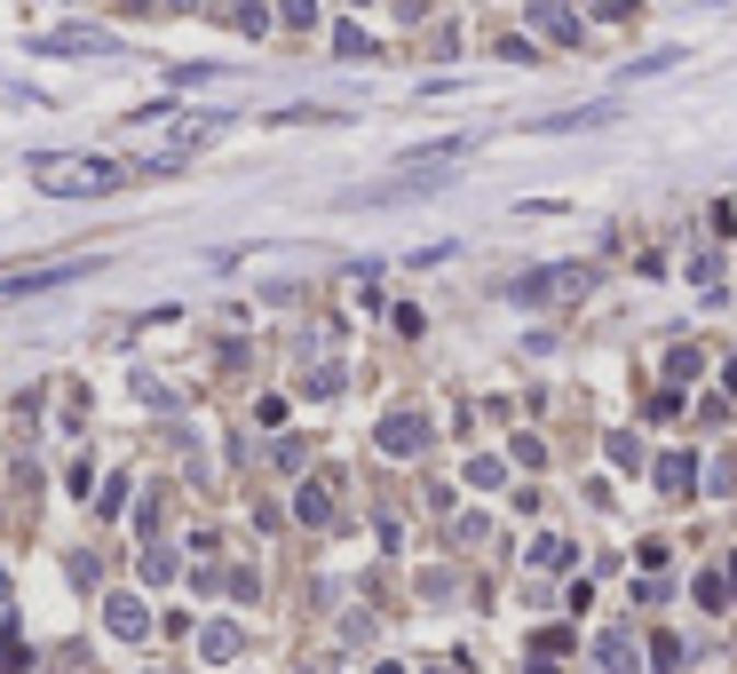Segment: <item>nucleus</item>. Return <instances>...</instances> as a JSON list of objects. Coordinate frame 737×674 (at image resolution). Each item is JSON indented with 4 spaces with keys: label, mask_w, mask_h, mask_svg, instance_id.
<instances>
[{
    "label": "nucleus",
    "mask_w": 737,
    "mask_h": 674,
    "mask_svg": "<svg viewBox=\"0 0 737 674\" xmlns=\"http://www.w3.org/2000/svg\"><path fill=\"white\" fill-rule=\"evenodd\" d=\"M127 175H136V167H119V159H32V183L48 198H104Z\"/></svg>",
    "instance_id": "f257e3e1"
},
{
    "label": "nucleus",
    "mask_w": 737,
    "mask_h": 674,
    "mask_svg": "<svg viewBox=\"0 0 737 674\" xmlns=\"http://www.w3.org/2000/svg\"><path fill=\"white\" fill-rule=\"evenodd\" d=\"M602 278L595 262H548V270H531V278H516V301H555V294H587Z\"/></svg>",
    "instance_id": "f03ea898"
},
{
    "label": "nucleus",
    "mask_w": 737,
    "mask_h": 674,
    "mask_svg": "<svg viewBox=\"0 0 737 674\" xmlns=\"http://www.w3.org/2000/svg\"><path fill=\"white\" fill-rule=\"evenodd\" d=\"M72 278H95V254H72V262H41V270H16V278H0V301L48 294V286H72Z\"/></svg>",
    "instance_id": "7ed1b4c3"
},
{
    "label": "nucleus",
    "mask_w": 737,
    "mask_h": 674,
    "mask_svg": "<svg viewBox=\"0 0 737 674\" xmlns=\"http://www.w3.org/2000/svg\"><path fill=\"white\" fill-rule=\"evenodd\" d=\"M32 48H41V56H119V41H104V32H88V24H72V32H41Z\"/></svg>",
    "instance_id": "20e7f679"
},
{
    "label": "nucleus",
    "mask_w": 737,
    "mask_h": 674,
    "mask_svg": "<svg viewBox=\"0 0 737 674\" xmlns=\"http://www.w3.org/2000/svg\"><path fill=\"white\" fill-rule=\"evenodd\" d=\"M104 619H112V635H119V643H143V635H151L143 595H104Z\"/></svg>",
    "instance_id": "39448f33"
},
{
    "label": "nucleus",
    "mask_w": 737,
    "mask_h": 674,
    "mask_svg": "<svg viewBox=\"0 0 737 674\" xmlns=\"http://www.w3.org/2000/svg\"><path fill=\"white\" fill-rule=\"evenodd\" d=\"M421 445H428V429H421L413 413H389V421H381V453H389V460H413Z\"/></svg>",
    "instance_id": "423d86ee"
},
{
    "label": "nucleus",
    "mask_w": 737,
    "mask_h": 674,
    "mask_svg": "<svg viewBox=\"0 0 737 674\" xmlns=\"http://www.w3.org/2000/svg\"><path fill=\"white\" fill-rule=\"evenodd\" d=\"M650 477H658V492H675V500H682V492L698 484V460H690V453H658Z\"/></svg>",
    "instance_id": "0eeeda50"
},
{
    "label": "nucleus",
    "mask_w": 737,
    "mask_h": 674,
    "mask_svg": "<svg viewBox=\"0 0 737 674\" xmlns=\"http://www.w3.org/2000/svg\"><path fill=\"white\" fill-rule=\"evenodd\" d=\"M531 24H540L548 41H579V16L563 9V0H540V9H531Z\"/></svg>",
    "instance_id": "6e6552de"
},
{
    "label": "nucleus",
    "mask_w": 737,
    "mask_h": 674,
    "mask_svg": "<svg viewBox=\"0 0 737 674\" xmlns=\"http://www.w3.org/2000/svg\"><path fill=\"white\" fill-rule=\"evenodd\" d=\"M523 556L540 563V571H572V539H563V532H540V539H531Z\"/></svg>",
    "instance_id": "1a4fd4ad"
},
{
    "label": "nucleus",
    "mask_w": 737,
    "mask_h": 674,
    "mask_svg": "<svg viewBox=\"0 0 737 674\" xmlns=\"http://www.w3.org/2000/svg\"><path fill=\"white\" fill-rule=\"evenodd\" d=\"M595 666H602V674H634V635H602V643H595Z\"/></svg>",
    "instance_id": "9d476101"
},
{
    "label": "nucleus",
    "mask_w": 737,
    "mask_h": 674,
    "mask_svg": "<svg viewBox=\"0 0 737 674\" xmlns=\"http://www.w3.org/2000/svg\"><path fill=\"white\" fill-rule=\"evenodd\" d=\"M293 516H301V524H333V492H325V484H301V492H293Z\"/></svg>",
    "instance_id": "9b49d317"
},
{
    "label": "nucleus",
    "mask_w": 737,
    "mask_h": 674,
    "mask_svg": "<svg viewBox=\"0 0 737 674\" xmlns=\"http://www.w3.org/2000/svg\"><path fill=\"white\" fill-rule=\"evenodd\" d=\"M611 119V104H587V112H555V119H540V135H572V127H602Z\"/></svg>",
    "instance_id": "f8f14e48"
},
{
    "label": "nucleus",
    "mask_w": 737,
    "mask_h": 674,
    "mask_svg": "<svg viewBox=\"0 0 737 674\" xmlns=\"http://www.w3.org/2000/svg\"><path fill=\"white\" fill-rule=\"evenodd\" d=\"M230 16H239L246 41H270V9H262V0H230Z\"/></svg>",
    "instance_id": "ddd939ff"
},
{
    "label": "nucleus",
    "mask_w": 737,
    "mask_h": 674,
    "mask_svg": "<svg viewBox=\"0 0 737 674\" xmlns=\"http://www.w3.org/2000/svg\"><path fill=\"white\" fill-rule=\"evenodd\" d=\"M333 56L365 64V56H373V32H365V24H342V32H333Z\"/></svg>",
    "instance_id": "4468645a"
},
{
    "label": "nucleus",
    "mask_w": 737,
    "mask_h": 674,
    "mask_svg": "<svg viewBox=\"0 0 737 674\" xmlns=\"http://www.w3.org/2000/svg\"><path fill=\"white\" fill-rule=\"evenodd\" d=\"M499 477H508V460H492V453H476V460H468V484H476V492H492Z\"/></svg>",
    "instance_id": "2eb2a0df"
},
{
    "label": "nucleus",
    "mask_w": 737,
    "mask_h": 674,
    "mask_svg": "<svg viewBox=\"0 0 737 674\" xmlns=\"http://www.w3.org/2000/svg\"><path fill=\"white\" fill-rule=\"evenodd\" d=\"M698 365H706V350H690V342L666 350V374H675V381H698Z\"/></svg>",
    "instance_id": "dca6fc26"
},
{
    "label": "nucleus",
    "mask_w": 737,
    "mask_h": 674,
    "mask_svg": "<svg viewBox=\"0 0 737 674\" xmlns=\"http://www.w3.org/2000/svg\"><path fill=\"white\" fill-rule=\"evenodd\" d=\"M0 674H24V643H16L9 619H0Z\"/></svg>",
    "instance_id": "f3484780"
},
{
    "label": "nucleus",
    "mask_w": 737,
    "mask_h": 674,
    "mask_svg": "<svg viewBox=\"0 0 737 674\" xmlns=\"http://www.w3.org/2000/svg\"><path fill=\"white\" fill-rule=\"evenodd\" d=\"M698 603H706V612H722V603H729V571H706V580H698Z\"/></svg>",
    "instance_id": "a211bd4d"
},
{
    "label": "nucleus",
    "mask_w": 737,
    "mask_h": 674,
    "mask_svg": "<svg viewBox=\"0 0 737 674\" xmlns=\"http://www.w3.org/2000/svg\"><path fill=\"white\" fill-rule=\"evenodd\" d=\"M143 580L166 587V580H175V556H166V548H143Z\"/></svg>",
    "instance_id": "6ab92c4d"
},
{
    "label": "nucleus",
    "mask_w": 737,
    "mask_h": 674,
    "mask_svg": "<svg viewBox=\"0 0 737 674\" xmlns=\"http://www.w3.org/2000/svg\"><path fill=\"white\" fill-rule=\"evenodd\" d=\"M278 16H286L293 32H310V24H318V0H278Z\"/></svg>",
    "instance_id": "aec40b11"
},
{
    "label": "nucleus",
    "mask_w": 737,
    "mask_h": 674,
    "mask_svg": "<svg viewBox=\"0 0 737 674\" xmlns=\"http://www.w3.org/2000/svg\"><path fill=\"white\" fill-rule=\"evenodd\" d=\"M333 389H342V365H318V374L301 381V397H333Z\"/></svg>",
    "instance_id": "412c9836"
},
{
    "label": "nucleus",
    "mask_w": 737,
    "mask_h": 674,
    "mask_svg": "<svg viewBox=\"0 0 737 674\" xmlns=\"http://www.w3.org/2000/svg\"><path fill=\"white\" fill-rule=\"evenodd\" d=\"M166 9H191V0H166Z\"/></svg>",
    "instance_id": "4be33fe9"
},
{
    "label": "nucleus",
    "mask_w": 737,
    "mask_h": 674,
    "mask_svg": "<svg viewBox=\"0 0 737 674\" xmlns=\"http://www.w3.org/2000/svg\"><path fill=\"white\" fill-rule=\"evenodd\" d=\"M0 595H9V580H0Z\"/></svg>",
    "instance_id": "5701e85b"
}]
</instances>
